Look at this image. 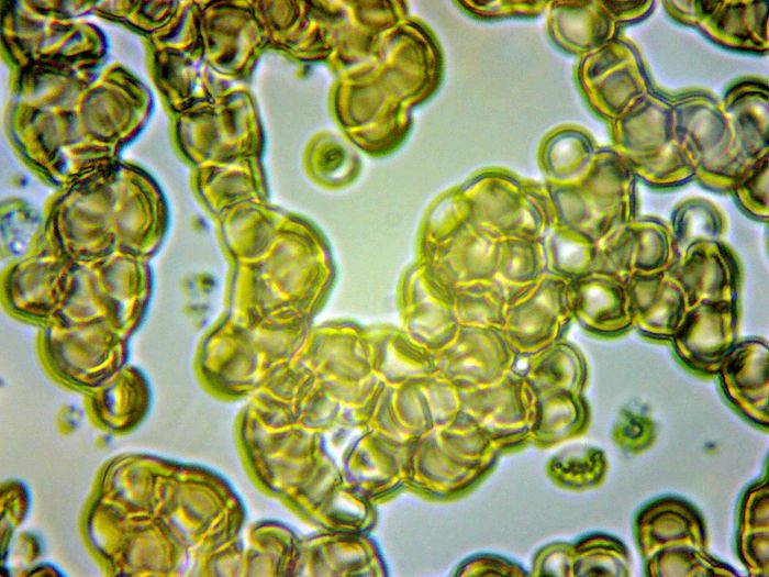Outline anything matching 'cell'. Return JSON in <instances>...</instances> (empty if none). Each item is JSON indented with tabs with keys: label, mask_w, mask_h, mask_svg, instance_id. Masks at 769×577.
Returning <instances> with one entry per match:
<instances>
[{
	"label": "cell",
	"mask_w": 769,
	"mask_h": 577,
	"mask_svg": "<svg viewBox=\"0 0 769 577\" xmlns=\"http://www.w3.org/2000/svg\"><path fill=\"white\" fill-rule=\"evenodd\" d=\"M768 153L754 162L734 185L731 193L744 213L757 221H768Z\"/></svg>",
	"instance_id": "5bb4252c"
},
{
	"label": "cell",
	"mask_w": 769,
	"mask_h": 577,
	"mask_svg": "<svg viewBox=\"0 0 769 577\" xmlns=\"http://www.w3.org/2000/svg\"><path fill=\"white\" fill-rule=\"evenodd\" d=\"M633 328L647 339L670 342L689 308L669 271L634 274L626 281Z\"/></svg>",
	"instance_id": "9c48e42d"
},
{
	"label": "cell",
	"mask_w": 769,
	"mask_h": 577,
	"mask_svg": "<svg viewBox=\"0 0 769 577\" xmlns=\"http://www.w3.org/2000/svg\"><path fill=\"white\" fill-rule=\"evenodd\" d=\"M594 273L626 281L634 274V241L631 222L598 243Z\"/></svg>",
	"instance_id": "9a60e30c"
},
{
	"label": "cell",
	"mask_w": 769,
	"mask_h": 577,
	"mask_svg": "<svg viewBox=\"0 0 769 577\" xmlns=\"http://www.w3.org/2000/svg\"><path fill=\"white\" fill-rule=\"evenodd\" d=\"M636 178L611 148L577 181L551 188L558 225L599 243L637 214Z\"/></svg>",
	"instance_id": "7a4b0ae2"
},
{
	"label": "cell",
	"mask_w": 769,
	"mask_h": 577,
	"mask_svg": "<svg viewBox=\"0 0 769 577\" xmlns=\"http://www.w3.org/2000/svg\"><path fill=\"white\" fill-rule=\"evenodd\" d=\"M668 100L675 135L692 163L693 179L711 191L731 193L754 162L739 151L722 104L705 93L680 95Z\"/></svg>",
	"instance_id": "3957f363"
},
{
	"label": "cell",
	"mask_w": 769,
	"mask_h": 577,
	"mask_svg": "<svg viewBox=\"0 0 769 577\" xmlns=\"http://www.w3.org/2000/svg\"><path fill=\"white\" fill-rule=\"evenodd\" d=\"M716 376L726 400L744 417L768 424L769 353L766 340H738Z\"/></svg>",
	"instance_id": "52a82bcc"
},
{
	"label": "cell",
	"mask_w": 769,
	"mask_h": 577,
	"mask_svg": "<svg viewBox=\"0 0 769 577\" xmlns=\"http://www.w3.org/2000/svg\"><path fill=\"white\" fill-rule=\"evenodd\" d=\"M616 430H621L623 445L627 448H645L651 440L653 425L650 420L644 414L626 411L621 414ZM621 439V440H622Z\"/></svg>",
	"instance_id": "2e32d148"
},
{
	"label": "cell",
	"mask_w": 769,
	"mask_h": 577,
	"mask_svg": "<svg viewBox=\"0 0 769 577\" xmlns=\"http://www.w3.org/2000/svg\"><path fill=\"white\" fill-rule=\"evenodd\" d=\"M568 298L571 315L593 334L615 337L633 329L624 280L592 273L569 281Z\"/></svg>",
	"instance_id": "ba28073f"
},
{
	"label": "cell",
	"mask_w": 769,
	"mask_h": 577,
	"mask_svg": "<svg viewBox=\"0 0 769 577\" xmlns=\"http://www.w3.org/2000/svg\"><path fill=\"white\" fill-rule=\"evenodd\" d=\"M739 322L740 302L700 301L688 308L670 342L688 369L713 377L739 340Z\"/></svg>",
	"instance_id": "277c9868"
},
{
	"label": "cell",
	"mask_w": 769,
	"mask_h": 577,
	"mask_svg": "<svg viewBox=\"0 0 769 577\" xmlns=\"http://www.w3.org/2000/svg\"><path fill=\"white\" fill-rule=\"evenodd\" d=\"M602 7L618 25L644 19L653 9V2H601Z\"/></svg>",
	"instance_id": "e0dca14e"
},
{
	"label": "cell",
	"mask_w": 769,
	"mask_h": 577,
	"mask_svg": "<svg viewBox=\"0 0 769 577\" xmlns=\"http://www.w3.org/2000/svg\"><path fill=\"white\" fill-rule=\"evenodd\" d=\"M669 273L681 286L689 307L706 300L740 302L742 265L722 240L692 244Z\"/></svg>",
	"instance_id": "8992f818"
},
{
	"label": "cell",
	"mask_w": 769,
	"mask_h": 577,
	"mask_svg": "<svg viewBox=\"0 0 769 577\" xmlns=\"http://www.w3.org/2000/svg\"><path fill=\"white\" fill-rule=\"evenodd\" d=\"M631 228L634 241V274L669 271L678 259L669 225L656 217L637 215L631 221Z\"/></svg>",
	"instance_id": "4fadbf2b"
},
{
	"label": "cell",
	"mask_w": 769,
	"mask_h": 577,
	"mask_svg": "<svg viewBox=\"0 0 769 577\" xmlns=\"http://www.w3.org/2000/svg\"><path fill=\"white\" fill-rule=\"evenodd\" d=\"M612 148L635 178L655 188H676L693 179L694 170L675 135L667 98L648 91L612 121Z\"/></svg>",
	"instance_id": "6da1fadb"
},
{
	"label": "cell",
	"mask_w": 769,
	"mask_h": 577,
	"mask_svg": "<svg viewBox=\"0 0 769 577\" xmlns=\"http://www.w3.org/2000/svg\"><path fill=\"white\" fill-rule=\"evenodd\" d=\"M595 69L601 112L611 122L650 90L640 57L627 41L614 38L599 48Z\"/></svg>",
	"instance_id": "30bf717a"
},
{
	"label": "cell",
	"mask_w": 769,
	"mask_h": 577,
	"mask_svg": "<svg viewBox=\"0 0 769 577\" xmlns=\"http://www.w3.org/2000/svg\"><path fill=\"white\" fill-rule=\"evenodd\" d=\"M676 244L678 257L689 246L702 241L722 240L726 231V219L712 201L689 198L672 210L668 224Z\"/></svg>",
	"instance_id": "7c38bea8"
},
{
	"label": "cell",
	"mask_w": 769,
	"mask_h": 577,
	"mask_svg": "<svg viewBox=\"0 0 769 577\" xmlns=\"http://www.w3.org/2000/svg\"><path fill=\"white\" fill-rule=\"evenodd\" d=\"M677 21L698 27L711 41L726 48L764 53L768 51V2H665Z\"/></svg>",
	"instance_id": "5b68a950"
},
{
	"label": "cell",
	"mask_w": 769,
	"mask_h": 577,
	"mask_svg": "<svg viewBox=\"0 0 769 577\" xmlns=\"http://www.w3.org/2000/svg\"><path fill=\"white\" fill-rule=\"evenodd\" d=\"M767 96L762 80L746 78L728 88L722 103L737 146L750 162L768 153Z\"/></svg>",
	"instance_id": "8fae6325"
}]
</instances>
